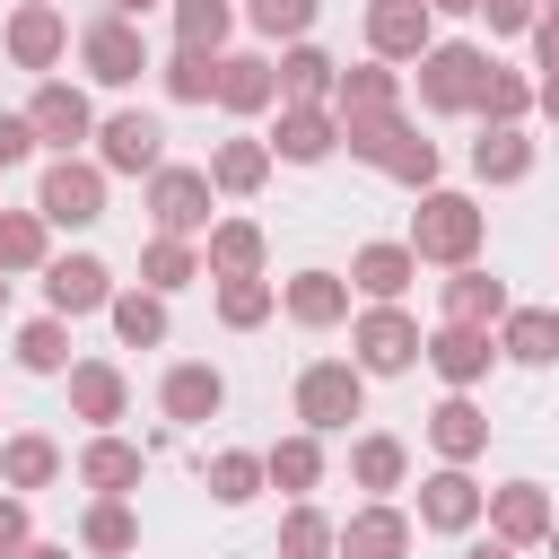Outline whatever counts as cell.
<instances>
[{
  "label": "cell",
  "mask_w": 559,
  "mask_h": 559,
  "mask_svg": "<svg viewBox=\"0 0 559 559\" xmlns=\"http://www.w3.org/2000/svg\"><path fill=\"white\" fill-rule=\"evenodd\" d=\"M341 148H349L358 166L411 183V192L437 183V140H419V122H411L402 105H384V114H341Z\"/></svg>",
  "instance_id": "obj_1"
},
{
  "label": "cell",
  "mask_w": 559,
  "mask_h": 559,
  "mask_svg": "<svg viewBox=\"0 0 559 559\" xmlns=\"http://www.w3.org/2000/svg\"><path fill=\"white\" fill-rule=\"evenodd\" d=\"M480 236H489V210L472 201V192H445V183H428L419 192V210H411V253L419 262H437V271H463V262H480Z\"/></svg>",
  "instance_id": "obj_2"
},
{
  "label": "cell",
  "mask_w": 559,
  "mask_h": 559,
  "mask_svg": "<svg viewBox=\"0 0 559 559\" xmlns=\"http://www.w3.org/2000/svg\"><path fill=\"white\" fill-rule=\"evenodd\" d=\"M349 419H367V367H358V358H314V367H297V428L341 437Z\"/></svg>",
  "instance_id": "obj_3"
},
{
  "label": "cell",
  "mask_w": 559,
  "mask_h": 559,
  "mask_svg": "<svg viewBox=\"0 0 559 559\" xmlns=\"http://www.w3.org/2000/svg\"><path fill=\"white\" fill-rule=\"evenodd\" d=\"M411 70H419V105H428V114H480V79H489V52H480V44L437 35Z\"/></svg>",
  "instance_id": "obj_4"
},
{
  "label": "cell",
  "mask_w": 559,
  "mask_h": 559,
  "mask_svg": "<svg viewBox=\"0 0 559 559\" xmlns=\"http://www.w3.org/2000/svg\"><path fill=\"white\" fill-rule=\"evenodd\" d=\"M79 70H87L96 87H131V79H148L157 61H148V35H140V17H122V9L87 17V26H79Z\"/></svg>",
  "instance_id": "obj_5"
},
{
  "label": "cell",
  "mask_w": 559,
  "mask_h": 559,
  "mask_svg": "<svg viewBox=\"0 0 559 559\" xmlns=\"http://www.w3.org/2000/svg\"><path fill=\"white\" fill-rule=\"evenodd\" d=\"M148 227H157V236H210V227H218V183H210V166H157V175H148Z\"/></svg>",
  "instance_id": "obj_6"
},
{
  "label": "cell",
  "mask_w": 559,
  "mask_h": 559,
  "mask_svg": "<svg viewBox=\"0 0 559 559\" xmlns=\"http://www.w3.org/2000/svg\"><path fill=\"white\" fill-rule=\"evenodd\" d=\"M419 349H428V332H419L402 306H358V314H349V358H358L367 376H411Z\"/></svg>",
  "instance_id": "obj_7"
},
{
  "label": "cell",
  "mask_w": 559,
  "mask_h": 559,
  "mask_svg": "<svg viewBox=\"0 0 559 559\" xmlns=\"http://www.w3.org/2000/svg\"><path fill=\"white\" fill-rule=\"evenodd\" d=\"M35 210H44L52 227H96V218H105V166H96V157H52V166L35 175Z\"/></svg>",
  "instance_id": "obj_8"
},
{
  "label": "cell",
  "mask_w": 559,
  "mask_h": 559,
  "mask_svg": "<svg viewBox=\"0 0 559 559\" xmlns=\"http://www.w3.org/2000/svg\"><path fill=\"white\" fill-rule=\"evenodd\" d=\"M96 166H105V175H157V166H166V122L140 114V105L105 114V122H96Z\"/></svg>",
  "instance_id": "obj_9"
},
{
  "label": "cell",
  "mask_w": 559,
  "mask_h": 559,
  "mask_svg": "<svg viewBox=\"0 0 559 559\" xmlns=\"http://www.w3.org/2000/svg\"><path fill=\"white\" fill-rule=\"evenodd\" d=\"M489 524V489L472 480V463H437L419 480V533H472Z\"/></svg>",
  "instance_id": "obj_10"
},
{
  "label": "cell",
  "mask_w": 559,
  "mask_h": 559,
  "mask_svg": "<svg viewBox=\"0 0 559 559\" xmlns=\"http://www.w3.org/2000/svg\"><path fill=\"white\" fill-rule=\"evenodd\" d=\"M0 52H9V70H52V61L70 52V17H61V0H17L9 26H0Z\"/></svg>",
  "instance_id": "obj_11"
},
{
  "label": "cell",
  "mask_w": 559,
  "mask_h": 559,
  "mask_svg": "<svg viewBox=\"0 0 559 559\" xmlns=\"http://www.w3.org/2000/svg\"><path fill=\"white\" fill-rule=\"evenodd\" d=\"M26 122H35V140H44L52 157H79V140H96V105H87V87H70V79H44V87L26 96Z\"/></svg>",
  "instance_id": "obj_12"
},
{
  "label": "cell",
  "mask_w": 559,
  "mask_h": 559,
  "mask_svg": "<svg viewBox=\"0 0 559 559\" xmlns=\"http://www.w3.org/2000/svg\"><path fill=\"white\" fill-rule=\"evenodd\" d=\"M114 306V271L96 262V253H52L44 262V314H105Z\"/></svg>",
  "instance_id": "obj_13"
},
{
  "label": "cell",
  "mask_w": 559,
  "mask_h": 559,
  "mask_svg": "<svg viewBox=\"0 0 559 559\" xmlns=\"http://www.w3.org/2000/svg\"><path fill=\"white\" fill-rule=\"evenodd\" d=\"M349 297H358L349 271H323V262L280 280V314H288L297 332H332V323H349Z\"/></svg>",
  "instance_id": "obj_14"
},
{
  "label": "cell",
  "mask_w": 559,
  "mask_h": 559,
  "mask_svg": "<svg viewBox=\"0 0 559 559\" xmlns=\"http://www.w3.org/2000/svg\"><path fill=\"white\" fill-rule=\"evenodd\" d=\"M419 358L445 376V393H472V384L498 367V332H489V323H437Z\"/></svg>",
  "instance_id": "obj_15"
},
{
  "label": "cell",
  "mask_w": 559,
  "mask_h": 559,
  "mask_svg": "<svg viewBox=\"0 0 559 559\" xmlns=\"http://www.w3.org/2000/svg\"><path fill=\"white\" fill-rule=\"evenodd\" d=\"M550 524H559V507H550L542 480H498V489H489V533H498L507 550H542Z\"/></svg>",
  "instance_id": "obj_16"
},
{
  "label": "cell",
  "mask_w": 559,
  "mask_h": 559,
  "mask_svg": "<svg viewBox=\"0 0 559 559\" xmlns=\"http://www.w3.org/2000/svg\"><path fill=\"white\" fill-rule=\"evenodd\" d=\"M157 411H166L175 428H201V419L227 411V376H218L210 358H175V367L157 376Z\"/></svg>",
  "instance_id": "obj_17"
},
{
  "label": "cell",
  "mask_w": 559,
  "mask_h": 559,
  "mask_svg": "<svg viewBox=\"0 0 559 559\" xmlns=\"http://www.w3.org/2000/svg\"><path fill=\"white\" fill-rule=\"evenodd\" d=\"M428 44H437V9H428V0H384V9H367V52H376V61L402 70V61H419Z\"/></svg>",
  "instance_id": "obj_18"
},
{
  "label": "cell",
  "mask_w": 559,
  "mask_h": 559,
  "mask_svg": "<svg viewBox=\"0 0 559 559\" xmlns=\"http://www.w3.org/2000/svg\"><path fill=\"white\" fill-rule=\"evenodd\" d=\"M507 306H515V297H507V280H498V271H480V262H463V271H445V280H437V323H489V332H498V323H507Z\"/></svg>",
  "instance_id": "obj_19"
},
{
  "label": "cell",
  "mask_w": 559,
  "mask_h": 559,
  "mask_svg": "<svg viewBox=\"0 0 559 559\" xmlns=\"http://www.w3.org/2000/svg\"><path fill=\"white\" fill-rule=\"evenodd\" d=\"M411 542H419V524H411L393 498H367V507L341 524V559H411Z\"/></svg>",
  "instance_id": "obj_20"
},
{
  "label": "cell",
  "mask_w": 559,
  "mask_h": 559,
  "mask_svg": "<svg viewBox=\"0 0 559 559\" xmlns=\"http://www.w3.org/2000/svg\"><path fill=\"white\" fill-rule=\"evenodd\" d=\"M332 148H341V114L332 105H280V131H271L280 166H323Z\"/></svg>",
  "instance_id": "obj_21"
},
{
  "label": "cell",
  "mask_w": 559,
  "mask_h": 559,
  "mask_svg": "<svg viewBox=\"0 0 559 559\" xmlns=\"http://www.w3.org/2000/svg\"><path fill=\"white\" fill-rule=\"evenodd\" d=\"M122 411H131V376H122L114 358H70V419L114 428Z\"/></svg>",
  "instance_id": "obj_22"
},
{
  "label": "cell",
  "mask_w": 559,
  "mask_h": 559,
  "mask_svg": "<svg viewBox=\"0 0 559 559\" xmlns=\"http://www.w3.org/2000/svg\"><path fill=\"white\" fill-rule=\"evenodd\" d=\"M280 105V61L271 52H218V114H271Z\"/></svg>",
  "instance_id": "obj_23"
},
{
  "label": "cell",
  "mask_w": 559,
  "mask_h": 559,
  "mask_svg": "<svg viewBox=\"0 0 559 559\" xmlns=\"http://www.w3.org/2000/svg\"><path fill=\"white\" fill-rule=\"evenodd\" d=\"M271 140H253V131H227L218 148H210V183H218V201H253L262 183H271Z\"/></svg>",
  "instance_id": "obj_24"
},
{
  "label": "cell",
  "mask_w": 559,
  "mask_h": 559,
  "mask_svg": "<svg viewBox=\"0 0 559 559\" xmlns=\"http://www.w3.org/2000/svg\"><path fill=\"white\" fill-rule=\"evenodd\" d=\"M428 445H437V463H480L489 454V411L472 393H445L428 411Z\"/></svg>",
  "instance_id": "obj_25"
},
{
  "label": "cell",
  "mask_w": 559,
  "mask_h": 559,
  "mask_svg": "<svg viewBox=\"0 0 559 559\" xmlns=\"http://www.w3.org/2000/svg\"><path fill=\"white\" fill-rule=\"evenodd\" d=\"M140 472H148V454H140L131 437H114V428H96V437L79 445V480H87L96 498H131Z\"/></svg>",
  "instance_id": "obj_26"
},
{
  "label": "cell",
  "mask_w": 559,
  "mask_h": 559,
  "mask_svg": "<svg viewBox=\"0 0 559 559\" xmlns=\"http://www.w3.org/2000/svg\"><path fill=\"white\" fill-rule=\"evenodd\" d=\"M411 280H419V253H411V245H358V253H349V288H358L367 306H402Z\"/></svg>",
  "instance_id": "obj_27"
},
{
  "label": "cell",
  "mask_w": 559,
  "mask_h": 559,
  "mask_svg": "<svg viewBox=\"0 0 559 559\" xmlns=\"http://www.w3.org/2000/svg\"><path fill=\"white\" fill-rule=\"evenodd\" d=\"M52 480H61V445H52L44 428H17V437H0V489L35 498V489H52Z\"/></svg>",
  "instance_id": "obj_28"
},
{
  "label": "cell",
  "mask_w": 559,
  "mask_h": 559,
  "mask_svg": "<svg viewBox=\"0 0 559 559\" xmlns=\"http://www.w3.org/2000/svg\"><path fill=\"white\" fill-rule=\"evenodd\" d=\"M402 480H411V445H402V437H384V428L349 437V489H367V498H393Z\"/></svg>",
  "instance_id": "obj_29"
},
{
  "label": "cell",
  "mask_w": 559,
  "mask_h": 559,
  "mask_svg": "<svg viewBox=\"0 0 559 559\" xmlns=\"http://www.w3.org/2000/svg\"><path fill=\"white\" fill-rule=\"evenodd\" d=\"M498 358H515V367H559V306H507Z\"/></svg>",
  "instance_id": "obj_30"
},
{
  "label": "cell",
  "mask_w": 559,
  "mask_h": 559,
  "mask_svg": "<svg viewBox=\"0 0 559 559\" xmlns=\"http://www.w3.org/2000/svg\"><path fill=\"white\" fill-rule=\"evenodd\" d=\"M472 175H480V183H524V175H533V131H524V122H480Z\"/></svg>",
  "instance_id": "obj_31"
},
{
  "label": "cell",
  "mask_w": 559,
  "mask_h": 559,
  "mask_svg": "<svg viewBox=\"0 0 559 559\" xmlns=\"http://www.w3.org/2000/svg\"><path fill=\"white\" fill-rule=\"evenodd\" d=\"M105 323H114V341H122V349H166V332H175V314H166V297H157V288H114Z\"/></svg>",
  "instance_id": "obj_32"
},
{
  "label": "cell",
  "mask_w": 559,
  "mask_h": 559,
  "mask_svg": "<svg viewBox=\"0 0 559 559\" xmlns=\"http://www.w3.org/2000/svg\"><path fill=\"white\" fill-rule=\"evenodd\" d=\"M332 87H341V61L323 44H288L280 52V105H332Z\"/></svg>",
  "instance_id": "obj_33"
},
{
  "label": "cell",
  "mask_w": 559,
  "mask_h": 559,
  "mask_svg": "<svg viewBox=\"0 0 559 559\" xmlns=\"http://www.w3.org/2000/svg\"><path fill=\"white\" fill-rule=\"evenodd\" d=\"M201 262H210V280H245V271L271 262V236H262L253 218H218L210 245H201Z\"/></svg>",
  "instance_id": "obj_34"
},
{
  "label": "cell",
  "mask_w": 559,
  "mask_h": 559,
  "mask_svg": "<svg viewBox=\"0 0 559 559\" xmlns=\"http://www.w3.org/2000/svg\"><path fill=\"white\" fill-rule=\"evenodd\" d=\"M192 280H210V262H201L192 236H148V245H140V288L175 297V288H192Z\"/></svg>",
  "instance_id": "obj_35"
},
{
  "label": "cell",
  "mask_w": 559,
  "mask_h": 559,
  "mask_svg": "<svg viewBox=\"0 0 559 559\" xmlns=\"http://www.w3.org/2000/svg\"><path fill=\"white\" fill-rule=\"evenodd\" d=\"M262 472H271V489H288V498H314V489H323V437H314V428L280 437V445L262 454Z\"/></svg>",
  "instance_id": "obj_36"
},
{
  "label": "cell",
  "mask_w": 559,
  "mask_h": 559,
  "mask_svg": "<svg viewBox=\"0 0 559 559\" xmlns=\"http://www.w3.org/2000/svg\"><path fill=\"white\" fill-rule=\"evenodd\" d=\"M384 105H402V70L393 61H358V70H341V87H332V114H384Z\"/></svg>",
  "instance_id": "obj_37"
},
{
  "label": "cell",
  "mask_w": 559,
  "mask_h": 559,
  "mask_svg": "<svg viewBox=\"0 0 559 559\" xmlns=\"http://www.w3.org/2000/svg\"><path fill=\"white\" fill-rule=\"evenodd\" d=\"M201 489H210L218 507H253V498L271 489V472H262V454L227 445V454H210V463H201Z\"/></svg>",
  "instance_id": "obj_38"
},
{
  "label": "cell",
  "mask_w": 559,
  "mask_h": 559,
  "mask_svg": "<svg viewBox=\"0 0 559 559\" xmlns=\"http://www.w3.org/2000/svg\"><path fill=\"white\" fill-rule=\"evenodd\" d=\"M79 550H96V559H131V550H140V515H131V498H96V507L79 515Z\"/></svg>",
  "instance_id": "obj_39"
},
{
  "label": "cell",
  "mask_w": 559,
  "mask_h": 559,
  "mask_svg": "<svg viewBox=\"0 0 559 559\" xmlns=\"http://www.w3.org/2000/svg\"><path fill=\"white\" fill-rule=\"evenodd\" d=\"M52 262V218L44 210H0V271H44Z\"/></svg>",
  "instance_id": "obj_40"
},
{
  "label": "cell",
  "mask_w": 559,
  "mask_h": 559,
  "mask_svg": "<svg viewBox=\"0 0 559 559\" xmlns=\"http://www.w3.org/2000/svg\"><path fill=\"white\" fill-rule=\"evenodd\" d=\"M280 559H341V524L323 515V507H306V498H288V515H280V542H271Z\"/></svg>",
  "instance_id": "obj_41"
},
{
  "label": "cell",
  "mask_w": 559,
  "mask_h": 559,
  "mask_svg": "<svg viewBox=\"0 0 559 559\" xmlns=\"http://www.w3.org/2000/svg\"><path fill=\"white\" fill-rule=\"evenodd\" d=\"M157 87H166L175 105H218V52H192V44H175V52L157 61Z\"/></svg>",
  "instance_id": "obj_42"
},
{
  "label": "cell",
  "mask_w": 559,
  "mask_h": 559,
  "mask_svg": "<svg viewBox=\"0 0 559 559\" xmlns=\"http://www.w3.org/2000/svg\"><path fill=\"white\" fill-rule=\"evenodd\" d=\"M271 314H280V280H262V271L218 280V323H227V332H262Z\"/></svg>",
  "instance_id": "obj_43"
},
{
  "label": "cell",
  "mask_w": 559,
  "mask_h": 559,
  "mask_svg": "<svg viewBox=\"0 0 559 559\" xmlns=\"http://www.w3.org/2000/svg\"><path fill=\"white\" fill-rule=\"evenodd\" d=\"M175 9V44H192V52H227V35H236V0H166Z\"/></svg>",
  "instance_id": "obj_44"
},
{
  "label": "cell",
  "mask_w": 559,
  "mask_h": 559,
  "mask_svg": "<svg viewBox=\"0 0 559 559\" xmlns=\"http://www.w3.org/2000/svg\"><path fill=\"white\" fill-rule=\"evenodd\" d=\"M17 367H26V376H70V314L17 323Z\"/></svg>",
  "instance_id": "obj_45"
},
{
  "label": "cell",
  "mask_w": 559,
  "mask_h": 559,
  "mask_svg": "<svg viewBox=\"0 0 559 559\" xmlns=\"http://www.w3.org/2000/svg\"><path fill=\"white\" fill-rule=\"evenodd\" d=\"M533 105H542V79H524V70L489 61V79H480V122H524Z\"/></svg>",
  "instance_id": "obj_46"
},
{
  "label": "cell",
  "mask_w": 559,
  "mask_h": 559,
  "mask_svg": "<svg viewBox=\"0 0 559 559\" xmlns=\"http://www.w3.org/2000/svg\"><path fill=\"white\" fill-rule=\"evenodd\" d=\"M314 17H323V0H245V26H253L262 44H306Z\"/></svg>",
  "instance_id": "obj_47"
},
{
  "label": "cell",
  "mask_w": 559,
  "mask_h": 559,
  "mask_svg": "<svg viewBox=\"0 0 559 559\" xmlns=\"http://www.w3.org/2000/svg\"><path fill=\"white\" fill-rule=\"evenodd\" d=\"M533 17H542V0H480L489 35H533Z\"/></svg>",
  "instance_id": "obj_48"
},
{
  "label": "cell",
  "mask_w": 559,
  "mask_h": 559,
  "mask_svg": "<svg viewBox=\"0 0 559 559\" xmlns=\"http://www.w3.org/2000/svg\"><path fill=\"white\" fill-rule=\"evenodd\" d=\"M35 148H44V140H35V122H26V105H17V114H0V175H9V166H26Z\"/></svg>",
  "instance_id": "obj_49"
},
{
  "label": "cell",
  "mask_w": 559,
  "mask_h": 559,
  "mask_svg": "<svg viewBox=\"0 0 559 559\" xmlns=\"http://www.w3.org/2000/svg\"><path fill=\"white\" fill-rule=\"evenodd\" d=\"M35 542V515H26V498L17 489H0V559H17Z\"/></svg>",
  "instance_id": "obj_50"
},
{
  "label": "cell",
  "mask_w": 559,
  "mask_h": 559,
  "mask_svg": "<svg viewBox=\"0 0 559 559\" xmlns=\"http://www.w3.org/2000/svg\"><path fill=\"white\" fill-rule=\"evenodd\" d=\"M533 70H559V0H542L533 17Z\"/></svg>",
  "instance_id": "obj_51"
},
{
  "label": "cell",
  "mask_w": 559,
  "mask_h": 559,
  "mask_svg": "<svg viewBox=\"0 0 559 559\" xmlns=\"http://www.w3.org/2000/svg\"><path fill=\"white\" fill-rule=\"evenodd\" d=\"M533 114H550V122H559V70H542V105H533Z\"/></svg>",
  "instance_id": "obj_52"
},
{
  "label": "cell",
  "mask_w": 559,
  "mask_h": 559,
  "mask_svg": "<svg viewBox=\"0 0 559 559\" xmlns=\"http://www.w3.org/2000/svg\"><path fill=\"white\" fill-rule=\"evenodd\" d=\"M437 17H480V0H428Z\"/></svg>",
  "instance_id": "obj_53"
},
{
  "label": "cell",
  "mask_w": 559,
  "mask_h": 559,
  "mask_svg": "<svg viewBox=\"0 0 559 559\" xmlns=\"http://www.w3.org/2000/svg\"><path fill=\"white\" fill-rule=\"evenodd\" d=\"M17 559H70V542H26Z\"/></svg>",
  "instance_id": "obj_54"
},
{
  "label": "cell",
  "mask_w": 559,
  "mask_h": 559,
  "mask_svg": "<svg viewBox=\"0 0 559 559\" xmlns=\"http://www.w3.org/2000/svg\"><path fill=\"white\" fill-rule=\"evenodd\" d=\"M463 559H515V550H507V542H498V533H489V542H472V550H463Z\"/></svg>",
  "instance_id": "obj_55"
},
{
  "label": "cell",
  "mask_w": 559,
  "mask_h": 559,
  "mask_svg": "<svg viewBox=\"0 0 559 559\" xmlns=\"http://www.w3.org/2000/svg\"><path fill=\"white\" fill-rule=\"evenodd\" d=\"M105 9H122V17H148V9H166V0H105Z\"/></svg>",
  "instance_id": "obj_56"
},
{
  "label": "cell",
  "mask_w": 559,
  "mask_h": 559,
  "mask_svg": "<svg viewBox=\"0 0 559 559\" xmlns=\"http://www.w3.org/2000/svg\"><path fill=\"white\" fill-rule=\"evenodd\" d=\"M0 314H9V271H0Z\"/></svg>",
  "instance_id": "obj_57"
},
{
  "label": "cell",
  "mask_w": 559,
  "mask_h": 559,
  "mask_svg": "<svg viewBox=\"0 0 559 559\" xmlns=\"http://www.w3.org/2000/svg\"><path fill=\"white\" fill-rule=\"evenodd\" d=\"M542 550H550V559H559V524H550V542H542Z\"/></svg>",
  "instance_id": "obj_58"
},
{
  "label": "cell",
  "mask_w": 559,
  "mask_h": 559,
  "mask_svg": "<svg viewBox=\"0 0 559 559\" xmlns=\"http://www.w3.org/2000/svg\"><path fill=\"white\" fill-rule=\"evenodd\" d=\"M367 9H384V0H367Z\"/></svg>",
  "instance_id": "obj_59"
}]
</instances>
